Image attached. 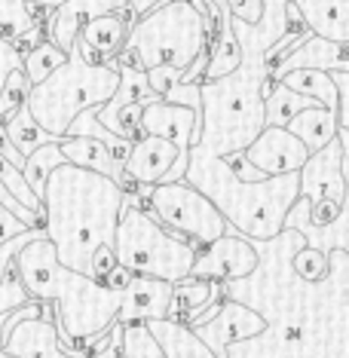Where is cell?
Returning <instances> with one entry per match:
<instances>
[{
    "label": "cell",
    "instance_id": "7",
    "mask_svg": "<svg viewBox=\"0 0 349 358\" xmlns=\"http://www.w3.org/2000/svg\"><path fill=\"white\" fill-rule=\"evenodd\" d=\"M111 248L117 264H123L126 270L166 282H178L190 275V264L197 255V248L178 239L175 233H169L148 208L126 199L117 227H113Z\"/></svg>",
    "mask_w": 349,
    "mask_h": 358
},
{
    "label": "cell",
    "instance_id": "31",
    "mask_svg": "<svg viewBox=\"0 0 349 358\" xmlns=\"http://www.w3.org/2000/svg\"><path fill=\"white\" fill-rule=\"evenodd\" d=\"M291 270H294L304 282H322V279H328L331 264H328V255H325L322 248L304 245L294 257H291Z\"/></svg>",
    "mask_w": 349,
    "mask_h": 358
},
{
    "label": "cell",
    "instance_id": "21",
    "mask_svg": "<svg viewBox=\"0 0 349 358\" xmlns=\"http://www.w3.org/2000/svg\"><path fill=\"white\" fill-rule=\"evenodd\" d=\"M59 150L68 162H74L80 169H92V172H101L117 181L123 175V166L113 159L111 148L99 138H89V135H64L59 138Z\"/></svg>",
    "mask_w": 349,
    "mask_h": 358
},
{
    "label": "cell",
    "instance_id": "14",
    "mask_svg": "<svg viewBox=\"0 0 349 358\" xmlns=\"http://www.w3.org/2000/svg\"><path fill=\"white\" fill-rule=\"evenodd\" d=\"M138 135H157L172 141L181 153H187L193 144L199 141V126L197 113L184 104H172L153 99L141 108V120H138Z\"/></svg>",
    "mask_w": 349,
    "mask_h": 358
},
{
    "label": "cell",
    "instance_id": "36",
    "mask_svg": "<svg viewBox=\"0 0 349 358\" xmlns=\"http://www.w3.org/2000/svg\"><path fill=\"white\" fill-rule=\"evenodd\" d=\"M113 266H117V257H113V248L111 245H99L92 251V257H89V270L86 275L95 282H104V275H108Z\"/></svg>",
    "mask_w": 349,
    "mask_h": 358
},
{
    "label": "cell",
    "instance_id": "10",
    "mask_svg": "<svg viewBox=\"0 0 349 358\" xmlns=\"http://www.w3.org/2000/svg\"><path fill=\"white\" fill-rule=\"evenodd\" d=\"M261 264V255L257 248L251 245V239L245 236H236V233H224L212 239L208 245H199L197 255H193V264H190V275L197 279H206V282H236V279H245L257 270Z\"/></svg>",
    "mask_w": 349,
    "mask_h": 358
},
{
    "label": "cell",
    "instance_id": "12",
    "mask_svg": "<svg viewBox=\"0 0 349 358\" xmlns=\"http://www.w3.org/2000/svg\"><path fill=\"white\" fill-rule=\"evenodd\" d=\"M242 153H245V159L266 178L297 172V169L304 166V159L310 157V150H306L285 126H264L261 132L251 138V144Z\"/></svg>",
    "mask_w": 349,
    "mask_h": 358
},
{
    "label": "cell",
    "instance_id": "24",
    "mask_svg": "<svg viewBox=\"0 0 349 358\" xmlns=\"http://www.w3.org/2000/svg\"><path fill=\"white\" fill-rule=\"evenodd\" d=\"M279 83L294 89L297 95H306V99L319 101L322 108L337 110V83H334V77H331V71H313V68L288 71V74L279 77Z\"/></svg>",
    "mask_w": 349,
    "mask_h": 358
},
{
    "label": "cell",
    "instance_id": "20",
    "mask_svg": "<svg viewBox=\"0 0 349 358\" xmlns=\"http://www.w3.org/2000/svg\"><path fill=\"white\" fill-rule=\"evenodd\" d=\"M159 343L166 358H215V352L197 337V331L181 319H150L144 322Z\"/></svg>",
    "mask_w": 349,
    "mask_h": 358
},
{
    "label": "cell",
    "instance_id": "37",
    "mask_svg": "<svg viewBox=\"0 0 349 358\" xmlns=\"http://www.w3.org/2000/svg\"><path fill=\"white\" fill-rule=\"evenodd\" d=\"M340 211H343V206H340V202H331V199L313 202V206H310V224L319 227V230H325V227H331V224L337 221Z\"/></svg>",
    "mask_w": 349,
    "mask_h": 358
},
{
    "label": "cell",
    "instance_id": "3",
    "mask_svg": "<svg viewBox=\"0 0 349 358\" xmlns=\"http://www.w3.org/2000/svg\"><path fill=\"white\" fill-rule=\"evenodd\" d=\"M184 181L212 199L224 221L251 242H266L285 233L288 215L300 199L297 172L273 175L264 181H236L224 169L221 157H206L197 148H190Z\"/></svg>",
    "mask_w": 349,
    "mask_h": 358
},
{
    "label": "cell",
    "instance_id": "13",
    "mask_svg": "<svg viewBox=\"0 0 349 358\" xmlns=\"http://www.w3.org/2000/svg\"><path fill=\"white\" fill-rule=\"evenodd\" d=\"M123 10H129L126 0H64V3L52 6L43 15V40L55 43L62 52H68L86 22H92L95 15Z\"/></svg>",
    "mask_w": 349,
    "mask_h": 358
},
{
    "label": "cell",
    "instance_id": "28",
    "mask_svg": "<svg viewBox=\"0 0 349 358\" xmlns=\"http://www.w3.org/2000/svg\"><path fill=\"white\" fill-rule=\"evenodd\" d=\"M62 162H68L62 157V150H59V141H50V144H40L37 150H31L25 162H22V178L28 181L31 187V193L40 199V193H43V184H46V178H50V172L55 166H62Z\"/></svg>",
    "mask_w": 349,
    "mask_h": 358
},
{
    "label": "cell",
    "instance_id": "26",
    "mask_svg": "<svg viewBox=\"0 0 349 358\" xmlns=\"http://www.w3.org/2000/svg\"><path fill=\"white\" fill-rule=\"evenodd\" d=\"M3 132H6L10 144L22 153V157H28V153H31V150H37L40 144H50V141H52V138L37 126V120L28 113L25 104H19V108H15L10 117L3 120Z\"/></svg>",
    "mask_w": 349,
    "mask_h": 358
},
{
    "label": "cell",
    "instance_id": "5",
    "mask_svg": "<svg viewBox=\"0 0 349 358\" xmlns=\"http://www.w3.org/2000/svg\"><path fill=\"white\" fill-rule=\"evenodd\" d=\"M117 83H120L117 64L113 62H101V64L86 62L74 43L68 50L64 64H59L46 80L28 86L22 104H25L28 113L37 120V126L43 129L52 141H59L80 113L108 101L113 95V89H117Z\"/></svg>",
    "mask_w": 349,
    "mask_h": 358
},
{
    "label": "cell",
    "instance_id": "32",
    "mask_svg": "<svg viewBox=\"0 0 349 358\" xmlns=\"http://www.w3.org/2000/svg\"><path fill=\"white\" fill-rule=\"evenodd\" d=\"M25 92H28V80L22 74V68H15L10 77H6L3 89H0V123H3L10 113L25 101Z\"/></svg>",
    "mask_w": 349,
    "mask_h": 358
},
{
    "label": "cell",
    "instance_id": "42",
    "mask_svg": "<svg viewBox=\"0 0 349 358\" xmlns=\"http://www.w3.org/2000/svg\"><path fill=\"white\" fill-rule=\"evenodd\" d=\"M285 337H288V340H300V337H304V334H300V328H288Z\"/></svg>",
    "mask_w": 349,
    "mask_h": 358
},
{
    "label": "cell",
    "instance_id": "8",
    "mask_svg": "<svg viewBox=\"0 0 349 358\" xmlns=\"http://www.w3.org/2000/svg\"><path fill=\"white\" fill-rule=\"evenodd\" d=\"M138 193H141V208H148L169 233H175L193 248L208 245L212 239L233 230L221 211L212 206V199L202 196L187 181L141 187Z\"/></svg>",
    "mask_w": 349,
    "mask_h": 358
},
{
    "label": "cell",
    "instance_id": "6",
    "mask_svg": "<svg viewBox=\"0 0 349 358\" xmlns=\"http://www.w3.org/2000/svg\"><path fill=\"white\" fill-rule=\"evenodd\" d=\"M208 37H212V19L206 0H162L135 19L123 52L132 55L141 71L157 64L187 71V64L202 50H208Z\"/></svg>",
    "mask_w": 349,
    "mask_h": 358
},
{
    "label": "cell",
    "instance_id": "9",
    "mask_svg": "<svg viewBox=\"0 0 349 358\" xmlns=\"http://www.w3.org/2000/svg\"><path fill=\"white\" fill-rule=\"evenodd\" d=\"M346 153H349V129H337L334 141L313 150L297 169V196L306 206L322 199L346 202Z\"/></svg>",
    "mask_w": 349,
    "mask_h": 358
},
{
    "label": "cell",
    "instance_id": "16",
    "mask_svg": "<svg viewBox=\"0 0 349 358\" xmlns=\"http://www.w3.org/2000/svg\"><path fill=\"white\" fill-rule=\"evenodd\" d=\"M169 300H172V282L153 279V275H132L126 291L120 294L117 322H150V319H166L169 315Z\"/></svg>",
    "mask_w": 349,
    "mask_h": 358
},
{
    "label": "cell",
    "instance_id": "25",
    "mask_svg": "<svg viewBox=\"0 0 349 358\" xmlns=\"http://www.w3.org/2000/svg\"><path fill=\"white\" fill-rule=\"evenodd\" d=\"M43 25V15L28 0H0V40L15 43Z\"/></svg>",
    "mask_w": 349,
    "mask_h": 358
},
{
    "label": "cell",
    "instance_id": "15",
    "mask_svg": "<svg viewBox=\"0 0 349 358\" xmlns=\"http://www.w3.org/2000/svg\"><path fill=\"white\" fill-rule=\"evenodd\" d=\"M135 25V15L123 10V13H104V15H95L92 22H86L77 34V50L86 62H111L113 55L123 50L129 31Z\"/></svg>",
    "mask_w": 349,
    "mask_h": 358
},
{
    "label": "cell",
    "instance_id": "34",
    "mask_svg": "<svg viewBox=\"0 0 349 358\" xmlns=\"http://www.w3.org/2000/svg\"><path fill=\"white\" fill-rule=\"evenodd\" d=\"M28 291L25 285L19 282V275H6V282L0 285V313H13V309H19L22 303H28Z\"/></svg>",
    "mask_w": 349,
    "mask_h": 358
},
{
    "label": "cell",
    "instance_id": "17",
    "mask_svg": "<svg viewBox=\"0 0 349 358\" xmlns=\"http://www.w3.org/2000/svg\"><path fill=\"white\" fill-rule=\"evenodd\" d=\"M178 150L172 141L157 135H138L129 148V157L123 159V172L132 178L138 187H153L162 181V175L172 169L178 159Z\"/></svg>",
    "mask_w": 349,
    "mask_h": 358
},
{
    "label": "cell",
    "instance_id": "4",
    "mask_svg": "<svg viewBox=\"0 0 349 358\" xmlns=\"http://www.w3.org/2000/svg\"><path fill=\"white\" fill-rule=\"evenodd\" d=\"M264 68L242 64L233 74L199 83L202 120L199 141L193 144L206 157H224L230 150H245L251 138L264 129V99H261Z\"/></svg>",
    "mask_w": 349,
    "mask_h": 358
},
{
    "label": "cell",
    "instance_id": "43",
    "mask_svg": "<svg viewBox=\"0 0 349 358\" xmlns=\"http://www.w3.org/2000/svg\"><path fill=\"white\" fill-rule=\"evenodd\" d=\"M3 319H6V313H0V334H3Z\"/></svg>",
    "mask_w": 349,
    "mask_h": 358
},
{
    "label": "cell",
    "instance_id": "1",
    "mask_svg": "<svg viewBox=\"0 0 349 358\" xmlns=\"http://www.w3.org/2000/svg\"><path fill=\"white\" fill-rule=\"evenodd\" d=\"M123 199L126 193L120 184L101 172L80 169L74 162L52 169L40 193V206L43 236L52 242L62 266L86 275L92 251L111 245Z\"/></svg>",
    "mask_w": 349,
    "mask_h": 358
},
{
    "label": "cell",
    "instance_id": "27",
    "mask_svg": "<svg viewBox=\"0 0 349 358\" xmlns=\"http://www.w3.org/2000/svg\"><path fill=\"white\" fill-rule=\"evenodd\" d=\"M313 104H319V101L306 99V95H297L294 89L282 86L279 80H276L273 89H270V95L264 99V126H285L297 110L313 108Z\"/></svg>",
    "mask_w": 349,
    "mask_h": 358
},
{
    "label": "cell",
    "instance_id": "41",
    "mask_svg": "<svg viewBox=\"0 0 349 358\" xmlns=\"http://www.w3.org/2000/svg\"><path fill=\"white\" fill-rule=\"evenodd\" d=\"M31 6H37V10H52V6H59L64 3V0H28Z\"/></svg>",
    "mask_w": 349,
    "mask_h": 358
},
{
    "label": "cell",
    "instance_id": "39",
    "mask_svg": "<svg viewBox=\"0 0 349 358\" xmlns=\"http://www.w3.org/2000/svg\"><path fill=\"white\" fill-rule=\"evenodd\" d=\"M132 275H135L132 270H126L123 264H117V266H113V270H111L108 275H104V282H101V285H108L111 291H117V294H123V291H126V285L132 282Z\"/></svg>",
    "mask_w": 349,
    "mask_h": 358
},
{
    "label": "cell",
    "instance_id": "30",
    "mask_svg": "<svg viewBox=\"0 0 349 358\" xmlns=\"http://www.w3.org/2000/svg\"><path fill=\"white\" fill-rule=\"evenodd\" d=\"M120 355L123 358H166L144 322L120 324Z\"/></svg>",
    "mask_w": 349,
    "mask_h": 358
},
{
    "label": "cell",
    "instance_id": "2",
    "mask_svg": "<svg viewBox=\"0 0 349 358\" xmlns=\"http://www.w3.org/2000/svg\"><path fill=\"white\" fill-rule=\"evenodd\" d=\"M13 270L25 285L28 297L50 300L55 306V331H59V349L68 358H92L80 340L99 337L117 322L120 294L108 285L74 273L59 264L52 242L43 233L19 248Z\"/></svg>",
    "mask_w": 349,
    "mask_h": 358
},
{
    "label": "cell",
    "instance_id": "18",
    "mask_svg": "<svg viewBox=\"0 0 349 358\" xmlns=\"http://www.w3.org/2000/svg\"><path fill=\"white\" fill-rule=\"evenodd\" d=\"M349 43H334V40H325L319 34H310L306 40L291 50L266 77L279 80L288 71H300V68H313V71H349V55H346Z\"/></svg>",
    "mask_w": 349,
    "mask_h": 358
},
{
    "label": "cell",
    "instance_id": "29",
    "mask_svg": "<svg viewBox=\"0 0 349 358\" xmlns=\"http://www.w3.org/2000/svg\"><path fill=\"white\" fill-rule=\"evenodd\" d=\"M64 59H68V52H62L55 43H50V40H37L31 50L22 52V74H25L28 86L46 80L59 64H64Z\"/></svg>",
    "mask_w": 349,
    "mask_h": 358
},
{
    "label": "cell",
    "instance_id": "35",
    "mask_svg": "<svg viewBox=\"0 0 349 358\" xmlns=\"http://www.w3.org/2000/svg\"><path fill=\"white\" fill-rule=\"evenodd\" d=\"M227 10L242 25H257L264 15V0H224Z\"/></svg>",
    "mask_w": 349,
    "mask_h": 358
},
{
    "label": "cell",
    "instance_id": "38",
    "mask_svg": "<svg viewBox=\"0 0 349 358\" xmlns=\"http://www.w3.org/2000/svg\"><path fill=\"white\" fill-rule=\"evenodd\" d=\"M15 68H22V50L15 43L0 40V89H3L6 77H10Z\"/></svg>",
    "mask_w": 349,
    "mask_h": 358
},
{
    "label": "cell",
    "instance_id": "33",
    "mask_svg": "<svg viewBox=\"0 0 349 358\" xmlns=\"http://www.w3.org/2000/svg\"><path fill=\"white\" fill-rule=\"evenodd\" d=\"M43 230H22L19 236H10V239H3L0 242V285L6 282V275H13V260L15 255H19V248L25 245V242H31L34 236H40Z\"/></svg>",
    "mask_w": 349,
    "mask_h": 358
},
{
    "label": "cell",
    "instance_id": "40",
    "mask_svg": "<svg viewBox=\"0 0 349 358\" xmlns=\"http://www.w3.org/2000/svg\"><path fill=\"white\" fill-rule=\"evenodd\" d=\"M157 3H162V0H126L129 13H132L135 19H138V15H144L148 10H153V6H157Z\"/></svg>",
    "mask_w": 349,
    "mask_h": 358
},
{
    "label": "cell",
    "instance_id": "23",
    "mask_svg": "<svg viewBox=\"0 0 349 358\" xmlns=\"http://www.w3.org/2000/svg\"><path fill=\"white\" fill-rule=\"evenodd\" d=\"M218 285L221 282H206V279H197V275H184V279L172 282V300H169L166 319H181V322L193 319L208 303H215Z\"/></svg>",
    "mask_w": 349,
    "mask_h": 358
},
{
    "label": "cell",
    "instance_id": "11",
    "mask_svg": "<svg viewBox=\"0 0 349 358\" xmlns=\"http://www.w3.org/2000/svg\"><path fill=\"white\" fill-rule=\"evenodd\" d=\"M197 331V337L215 352V358H227V349L242 340L261 337L266 331V319L257 309H251L236 300H218L215 313L206 322H193L190 324Z\"/></svg>",
    "mask_w": 349,
    "mask_h": 358
},
{
    "label": "cell",
    "instance_id": "19",
    "mask_svg": "<svg viewBox=\"0 0 349 358\" xmlns=\"http://www.w3.org/2000/svg\"><path fill=\"white\" fill-rule=\"evenodd\" d=\"M313 34L349 43V0H294Z\"/></svg>",
    "mask_w": 349,
    "mask_h": 358
},
{
    "label": "cell",
    "instance_id": "22",
    "mask_svg": "<svg viewBox=\"0 0 349 358\" xmlns=\"http://www.w3.org/2000/svg\"><path fill=\"white\" fill-rule=\"evenodd\" d=\"M285 129L291 135L297 138L300 144H304L306 150H319L325 148L328 141H334V135H337V129H343L337 123V117H334V110H328V108H322V104H313V108H304V110H297L294 117L285 123Z\"/></svg>",
    "mask_w": 349,
    "mask_h": 358
}]
</instances>
